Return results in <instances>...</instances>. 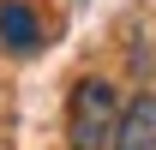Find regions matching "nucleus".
<instances>
[{"instance_id":"obj_1","label":"nucleus","mask_w":156,"mask_h":150,"mask_svg":"<svg viewBox=\"0 0 156 150\" xmlns=\"http://www.w3.org/2000/svg\"><path fill=\"white\" fill-rule=\"evenodd\" d=\"M114 120H120V96H114V84L84 78V84L72 90V102H66V144H72V150H108Z\"/></svg>"},{"instance_id":"obj_2","label":"nucleus","mask_w":156,"mask_h":150,"mask_svg":"<svg viewBox=\"0 0 156 150\" xmlns=\"http://www.w3.org/2000/svg\"><path fill=\"white\" fill-rule=\"evenodd\" d=\"M114 150H156V96H132L114 120Z\"/></svg>"},{"instance_id":"obj_3","label":"nucleus","mask_w":156,"mask_h":150,"mask_svg":"<svg viewBox=\"0 0 156 150\" xmlns=\"http://www.w3.org/2000/svg\"><path fill=\"white\" fill-rule=\"evenodd\" d=\"M0 42H6L12 54H36L42 48V24H36V12H30L24 0H6V6H0Z\"/></svg>"}]
</instances>
